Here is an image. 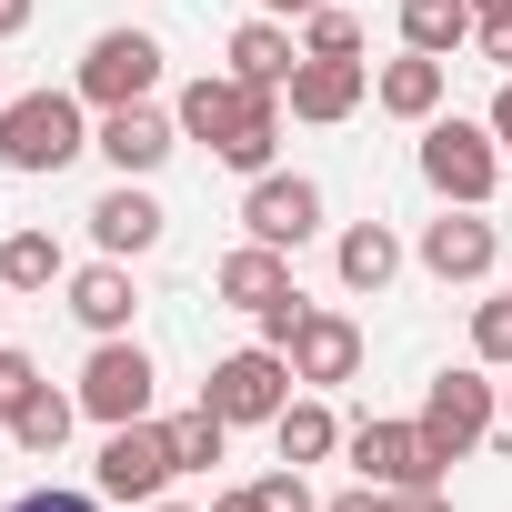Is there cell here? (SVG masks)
Returning a JSON list of instances; mask_svg holds the SVG:
<instances>
[{
	"instance_id": "obj_1",
	"label": "cell",
	"mask_w": 512,
	"mask_h": 512,
	"mask_svg": "<svg viewBox=\"0 0 512 512\" xmlns=\"http://www.w3.org/2000/svg\"><path fill=\"white\" fill-rule=\"evenodd\" d=\"M91 101L81 91H11L0 101V171H21V181H41V171H71L81 151H91Z\"/></svg>"
},
{
	"instance_id": "obj_2",
	"label": "cell",
	"mask_w": 512,
	"mask_h": 512,
	"mask_svg": "<svg viewBox=\"0 0 512 512\" xmlns=\"http://www.w3.org/2000/svg\"><path fill=\"white\" fill-rule=\"evenodd\" d=\"M422 181H432V201L492 211V191H502V141H492V121L432 111V121H422Z\"/></svg>"
},
{
	"instance_id": "obj_3",
	"label": "cell",
	"mask_w": 512,
	"mask_h": 512,
	"mask_svg": "<svg viewBox=\"0 0 512 512\" xmlns=\"http://www.w3.org/2000/svg\"><path fill=\"white\" fill-rule=\"evenodd\" d=\"M422 442L442 452V472L452 462H472L482 442H492V422H502V382L482 372V362H462V372H432V392H422Z\"/></svg>"
},
{
	"instance_id": "obj_4",
	"label": "cell",
	"mask_w": 512,
	"mask_h": 512,
	"mask_svg": "<svg viewBox=\"0 0 512 512\" xmlns=\"http://www.w3.org/2000/svg\"><path fill=\"white\" fill-rule=\"evenodd\" d=\"M292 352H272V342H241V352H221L211 362V382H201V402L241 432V422H282V402H292Z\"/></svg>"
},
{
	"instance_id": "obj_5",
	"label": "cell",
	"mask_w": 512,
	"mask_h": 512,
	"mask_svg": "<svg viewBox=\"0 0 512 512\" xmlns=\"http://www.w3.org/2000/svg\"><path fill=\"white\" fill-rule=\"evenodd\" d=\"M151 382H161L151 352H141L131 332H111V342H91V362H81L71 392H81V422L111 432V422H151Z\"/></svg>"
},
{
	"instance_id": "obj_6",
	"label": "cell",
	"mask_w": 512,
	"mask_h": 512,
	"mask_svg": "<svg viewBox=\"0 0 512 512\" xmlns=\"http://www.w3.org/2000/svg\"><path fill=\"white\" fill-rule=\"evenodd\" d=\"M71 91H81L91 111H121V101H151V91H161V41H151V31H101V41L81 51Z\"/></svg>"
},
{
	"instance_id": "obj_7",
	"label": "cell",
	"mask_w": 512,
	"mask_h": 512,
	"mask_svg": "<svg viewBox=\"0 0 512 512\" xmlns=\"http://www.w3.org/2000/svg\"><path fill=\"white\" fill-rule=\"evenodd\" d=\"M342 452H352V472H362V482H382V492L442 482V452L422 442V422H392V412H362V422L342 432Z\"/></svg>"
},
{
	"instance_id": "obj_8",
	"label": "cell",
	"mask_w": 512,
	"mask_h": 512,
	"mask_svg": "<svg viewBox=\"0 0 512 512\" xmlns=\"http://www.w3.org/2000/svg\"><path fill=\"white\" fill-rule=\"evenodd\" d=\"M171 472H181V462H171V432H161V422H111V432H101V462H91V492H101V502H161Z\"/></svg>"
},
{
	"instance_id": "obj_9",
	"label": "cell",
	"mask_w": 512,
	"mask_h": 512,
	"mask_svg": "<svg viewBox=\"0 0 512 512\" xmlns=\"http://www.w3.org/2000/svg\"><path fill=\"white\" fill-rule=\"evenodd\" d=\"M412 262H422L432 282H492V262H502V231H492V211H462V201H442V221H422V241H412Z\"/></svg>"
},
{
	"instance_id": "obj_10",
	"label": "cell",
	"mask_w": 512,
	"mask_h": 512,
	"mask_svg": "<svg viewBox=\"0 0 512 512\" xmlns=\"http://www.w3.org/2000/svg\"><path fill=\"white\" fill-rule=\"evenodd\" d=\"M241 231L272 241V251H302L322 231V181L312 171H262V181L241 191Z\"/></svg>"
},
{
	"instance_id": "obj_11",
	"label": "cell",
	"mask_w": 512,
	"mask_h": 512,
	"mask_svg": "<svg viewBox=\"0 0 512 512\" xmlns=\"http://www.w3.org/2000/svg\"><path fill=\"white\" fill-rule=\"evenodd\" d=\"M91 151H101L121 181H151V171L181 151V111H161V101H121V111H101Z\"/></svg>"
},
{
	"instance_id": "obj_12",
	"label": "cell",
	"mask_w": 512,
	"mask_h": 512,
	"mask_svg": "<svg viewBox=\"0 0 512 512\" xmlns=\"http://www.w3.org/2000/svg\"><path fill=\"white\" fill-rule=\"evenodd\" d=\"M272 101H282V91H262V81H231V71H201V81H181V101H171V111H181V141L221 151V141H231V131L251 121V111H272Z\"/></svg>"
},
{
	"instance_id": "obj_13",
	"label": "cell",
	"mask_w": 512,
	"mask_h": 512,
	"mask_svg": "<svg viewBox=\"0 0 512 512\" xmlns=\"http://www.w3.org/2000/svg\"><path fill=\"white\" fill-rule=\"evenodd\" d=\"M292 372H302V392H342L352 372H362V322L352 312H302V332H292Z\"/></svg>"
},
{
	"instance_id": "obj_14",
	"label": "cell",
	"mask_w": 512,
	"mask_h": 512,
	"mask_svg": "<svg viewBox=\"0 0 512 512\" xmlns=\"http://www.w3.org/2000/svg\"><path fill=\"white\" fill-rule=\"evenodd\" d=\"M161 231H171V211H161L141 181H111V191L91 201V241L111 251V262H141V251H151Z\"/></svg>"
},
{
	"instance_id": "obj_15",
	"label": "cell",
	"mask_w": 512,
	"mask_h": 512,
	"mask_svg": "<svg viewBox=\"0 0 512 512\" xmlns=\"http://www.w3.org/2000/svg\"><path fill=\"white\" fill-rule=\"evenodd\" d=\"M61 292H71V322H81L91 342L131 332V312H141V292H131V262H111V251H101V262H81Z\"/></svg>"
},
{
	"instance_id": "obj_16",
	"label": "cell",
	"mask_w": 512,
	"mask_h": 512,
	"mask_svg": "<svg viewBox=\"0 0 512 512\" xmlns=\"http://www.w3.org/2000/svg\"><path fill=\"white\" fill-rule=\"evenodd\" d=\"M362 91H372V71H362V61H312V51H302V71L282 81L292 121H322V131H332V121H352V111H362Z\"/></svg>"
},
{
	"instance_id": "obj_17",
	"label": "cell",
	"mask_w": 512,
	"mask_h": 512,
	"mask_svg": "<svg viewBox=\"0 0 512 512\" xmlns=\"http://www.w3.org/2000/svg\"><path fill=\"white\" fill-rule=\"evenodd\" d=\"M211 292H221L231 312H262V302H282V292H302V282H292V251L241 241V251H221V262H211Z\"/></svg>"
},
{
	"instance_id": "obj_18",
	"label": "cell",
	"mask_w": 512,
	"mask_h": 512,
	"mask_svg": "<svg viewBox=\"0 0 512 512\" xmlns=\"http://www.w3.org/2000/svg\"><path fill=\"white\" fill-rule=\"evenodd\" d=\"M442 91H452V61H432V51H402V61L372 71V101H382L392 121H412V131L442 111Z\"/></svg>"
},
{
	"instance_id": "obj_19",
	"label": "cell",
	"mask_w": 512,
	"mask_h": 512,
	"mask_svg": "<svg viewBox=\"0 0 512 512\" xmlns=\"http://www.w3.org/2000/svg\"><path fill=\"white\" fill-rule=\"evenodd\" d=\"M292 71H302V41H292V21L251 11V21L231 31V81H262V91H282Z\"/></svg>"
},
{
	"instance_id": "obj_20",
	"label": "cell",
	"mask_w": 512,
	"mask_h": 512,
	"mask_svg": "<svg viewBox=\"0 0 512 512\" xmlns=\"http://www.w3.org/2000/svg\"><path fill=\"white\" fill-rule=\"evenodd\" d=\"M342 432H352V422H342L322 392H292V402H282V422H272V452L312 472V462H332V452H342Z\"/></svg>"
},
{
	"instance_id": "obj_21",
	"label": "cell",
	"mask_w": 512,
	"mask_h": 512,
	"mask_svg": "<svg viewBox=\"0 0 512 512\" xmlns=\"http://www.w3.org/2000/svg\"><path fill=\"white\" fill-rule=\"evenodd\" d=\"M332 262H342V292H392V272H402V231H392V221H352V231L332 241Z\"/></svg>"
},
{
	"instance_id": "obj_22",
	"label": "cell",
	"mask_w": 512,
	"mask_h": 512,
	"mask_svg": "<svg viewBox=\"0 0 512 512\" xmlns=\"http://www.w3.org/2000/svg\"><path fill=\"white\" fill-rule=\"evenodd\" d=\"M402 51H432V61H452V51H472V31H482V11L472 0H402Z\"/></svg>"
},
{
	"instance_id": "obj_23",
	"label": "cell",
	"mask_w": 512,
	"mask_h": 512,
	"mask_svg": "<svg viewBox=\"0 0 512 512\" xmlns=\"http://www.w3.org/2000/svg\"><path fill=\"white\" fill-rule=\"evenodd\" d=\"M0 282H11V292H51V282H71V251L41 221H21L11 241H0Z\"/></svg>"
},
{
	"instance_id": "obj_24",
	"label": "cell",
	"mask_w": 512,
	"mask_h": 512,
	"mask_svg": "<svg viewBox=\"0 0 512 512\" xmlns=\"http://www.w3.org/2000/svg\"><path fill=\"white\" fill-rule=\"evenodd\" d=\"M71 422H81V392H51V382H41V392L21 402V422H11V442H21L31 462H51V452L71 442Z\"/></svg>"
},
{
	"instance_id": "obj_25",
	"label": "cell",
	"mask_w": 512,
	"mask_h": 512,
	"mask_svg": "<svg viewBox=\"0 0 512 512\" xmlns=\"http://www.w3.org/2000/svg\"><path fill=\"white\" fill-rule=\"evenodd\" d=\"M161 432H171V462H181V472H211V462L231 452V422H221L211 402H191V412H171Z\"/></svg>"
},
{
	"instance_id": "obj_26",
	"label": "cell",
	"mask_w": 512,
	"mask_h": 512,
	"mask_svg": "<svg viewBox=\"0 0 512 512\" xmlns=\"http://www.w3.org/2000/svg\"><path fill=\"white\" fill-rule=\"evenodd\" d=\"M211 161H231L241 181H262V171H282V101H272V111H251V121H241V131H231V141H221Z\"/></svg>"
},
{
	"instance_id": "obj_27",
	"label": "cell",
	"mask_w": 512,
	"mask_h": 512,
	"mask_svg": "<svg viewBox=\"0 0 512 512\" xmlns=\"http://www.w3.org/2000/svg\"><path fill=\"white\" fill-rule=\"evenodd\" d=\"M302 51L312 61H362V21L342 11V0H322V11H302Z\"/></svg>"
},
{
	"instance_id": "obj_28",
	"label": "cell",
	"mask_w": 512,
	"mask_h": 512,
	"mask_svg": "<svg viewBox=\"0 0 512 512\" xmlns=\"http://www.w3.org/2000/svg\"><path fill=\"white\" fill-rule=\"evenodd\" d=\"M472 362H482V372H512V292L472 302Z\"/></svg>"
},
{
	"instance_id": "obj_29",
	"label": "cell",
	"mask_w": 512,
	"mask_h": 512,
	"mask_svg": "<svg viewBox=\"0 0 512 512\" xmlns=\"http://www.w3.org/2000/svg\"><path fill=\"white\" fill-rule=\"evenodd\" d=\"M251 512H322V502H312L302 462H282V472H262V482H251Z\"/></svg>"
},
{
	"instance_id": "obj_30",
	"label": "cell",
	"mask_w": 512,
	"mask_h": 512,
	"mask_svg": "<svg viewBox=\"0 0 512 512\" xmlns=\"http://www.w3.org/2000/svg\"><path fill=\"white\" fill-rule=\"evenodd\" d=\"M31 392H41V362L0 342V422H21V402H31Z\"/></svg>"
},
{
	"instance_id": "obj_31",
	"label": "cell",
	"mask_w": 512,
	"mask_h": 512,
	"mask_svg": "<svg viewBox=\"0 0 512 512\" xmlns=\"http://www.w3.org/2000/svg\"><path fill=\"white\" fill-rule=\"evenodd\" d=\"M302 292H282V302H262V312H251V342H272V352H292V332H302Z\"/></svg>"
},
{
	"instance_id": "obj_32",
	"label": "cell",
	"mask_w": 512,
	"mask_h": 512,
	"mask_svg": "<svg viewBox=\"0 0 512 512\" xmlns=\"http://www.w3.org/2000/svg\"><path fill=\"white\" fill-rule=\"evenodd\" d=\"M472 51H482V61H502V71H512V0H502V11H482V31H472Z\"/></svg>"
},
{
	"instance_id": "obj_33",
	"label": "cell",
	"mask_w": 512,
	"mask_h": 512,
	"mask_svg": "<svg viewBox=\"0 0 512 512\" xmlns=\"http://www.w3.org/2000/svg\"><path fill=\"white\" fill-rule=\"evenodd\" d=\"M11 512H101V492H61V482H41V492H21Z\"/></svg>"
},
{
	"instance_id": "obj_34",
	"label": "cell",
	"mask_w": 512,
	"mask_h": 512,
	"mask_svg": "<svg viewBox=\"0 0 512 512\" xmlns=\"http://www.w3.org/2000/svg\"><path fill=\"white\" fill-rule=\"evenodd\" d=\"M322 512H392V492H382V482H352V492H332Z\"/></svg>"
},
{
	"instance_id": "obj_35",
	"label": "cell",
	"mask_w": 512,
	"mask_h": 512,
	"mask_svg": "<svg viewBox=\"0 0 512 512\" xmlns=\"http://www.w3.org/2000/svg\"><path fill=\"white\" fill-rule=\"evenodd\" d=\"M392 512H452V492L442 482H412V492H392Z\"/></svg>"
},
{
	"instance_id": "obj_36",
	"label": "cell",
	"mask_w": 512,
	"mask_h": 512,
	"mask_svg": "<svg viewBox=\"0 0 512 512\" xmlns=\"http://www.w3.org/2000/svg\"><path fill=\"white\" fill-rule=\"evenodd\" d=\"M492 141H502V161H512V81L492 91Z\"/></svg>"
},
{
	"instance_id": "obj_37",
	"label": "cell",
	"mask_w": 512,
	"mask_h": 512,
	"mask_svg": "<svg viewBox=\"0 0 512 512\" xmlns=\"http://www.w3.org/2000/svg\"><path fill=\"white\" fill-rule=\"evenodd\" d=\"M31 11H41V0H0V41H21V31H31Z\"/></svg>"
},
{
	"instance_id": "obj_38",
	"label": "cell",
	"mask_w": 512,
	"mask_h": 512,
	"mask_svg": "<svg viewBox=\"0 0 512 512\" xmlns=\"http://www.w3.org/2000/svg\"><path fill=\"white\" fill-rule=\"evenodd\" d=\"M211 512H251V482H231V492H211Z\"/></svg>"
},
{
	"instance_id": "obj_39",
	"label": "cell",
	"mask_w": 512,
	"mask_h": 512,
	"mask_svg": "<svg viewBox=\"0 0 512 512\" xmlns=\"http://www.w3.org/2000/svg\"><path fill=\"white\" fill-rule=\"evenodd\" d=\"M251 11H272V21H292V11H322V0H251Z\"/></svg>"
},
{
	"instance_id": "obj_40",
	"label": "cell",
	"mask_w": 512,
	"mask_h": 512,
	"mask_svg": "<svg viewBox=\"0 0 512 512\" xmlns=\"http://www.w3.org/2000/svg\"><path fill=\"white\" fill-rule=\"evenodd\" d=\"M502 422H512V372H502Z\"/></svg>"
},
{
	"instance_id": "obj_41",
	"label": "cell",
	"mask_w": 512,
	"mask_h": 512,
	"mask_svg": "<svg viewBox=\"0 0 512 512\" xmlns=\"http://www.w3.org/2000/svg\"><path fill=\"white\" fill-rule=\"evenodd\" d=\"M141 512H191V502H141Z\"/></svg>"
},
{
	"instance_id": "obj_42",
	"label": "cell",
	"mask_w": 512,
	"mask_h": 512,
	"mask_svg": "<svg viewBox=\"0 0 512 512\" xmlns=\"http://www.w3.org/2000/svg\"><path fill=\"white\" fill-rule=\"evenodd\" d=\"M11 302H21V292H11V282H0V312H11Z\"/></svg>"
},
{
	"instance_id": "obj_43",
	"label": "cell",
	"mask_w": 512,
	"mask_h": 512,
	"mask_svg": "<svg viewBox=\"0 0 512 512\" xmlns=\"http://www.w3.org/2000/svg\"><path fill=\"white\" fill-rule=\"evenodd\" d=\"M472 11H502V0H472Z\"/></svg>"
},
{
	"instance_id": "obj_44",
	"label": "cell",
	"mask_w": 512,
	"mask_h": 512,
	"mask_svg": "<svg viewBox=\"0 0 512 512\" xmlns=\"http://www.w3.org/2000/svg\"><path fill=\"white\" fill-rule=\"evenodd\" d=\"M0 101H11V91H0Z\"/></svg>"
}]
</instances>
